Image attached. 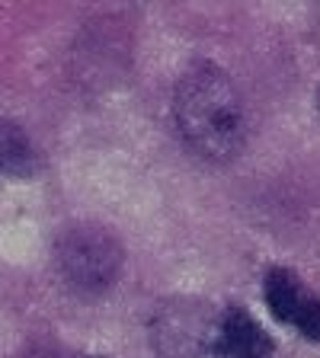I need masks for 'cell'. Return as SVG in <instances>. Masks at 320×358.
Returning <instances> with one entry per match:
<instances>
[{"mask_svg":"<svg viewBox=\"0 0 320 358\" xmlns=\"http://www.w3.org/2000/svg\"><path fill=\"white\" fill-rule=\"evenodd\" d=\"M295 320H298V327L305 329L311 339H320V304H317V301H311V304L298 307Z\"/></svg>","mask_w":320,"mask_h":358,"instance_id":"3957f363","label":"cell"},{"mask_svg":"<svg viewBox=\"0 0 320 358\" xmlns=\"http://www.w3.org/2000/svg\"><path fill=\"white\" fill-rule=\"evenodd\" d=\"M228 345H231V352L240 358H263L269 352V343H266V336H263V329L256 327L250 317H244V313H237V317L228 320Z\"/></svg>","mask_w":320,"mask_h":358,"instance_id":"6da1fadb","label":"cell"},{"mask_svg":"<svg viewBox=\"0 0 320 358\" xmlns=\"http://www.w3.org/2000/svg\"><path fill=\"white\" fill-rule=\"evenodd\" d=\"M266 301L276 310L279 320H295V313H298V291H295V282L285 272H272L266 278Z\"/></svg>","mask_w":320,"mask_h":358,"instance_id":"7a4b0ae2","label":"cell"}]
</instances>
